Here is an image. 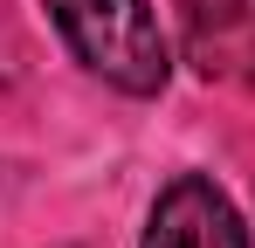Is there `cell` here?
<instances>
[{"instance_id":"2","label":"cell","mask_w":255,"mask_h":248,"mask_svg":"<svg viewBox=\"0 0 255 248\" xmlns=\"http://www.w3.org/2000/svg\"><path fill=\"white\" fill-rule=\"evenodd\" d=\"M138 248H249V228L207 172H179L172 186H159Z\"/></svg>"},{"instance_id":"3","label":"cell","mask_w":255,"mask_h":248,"mask_svg":"<svg viewBox=\"0 0 255 248\" xmlns=\"http://www.w3.org/2000/svg\"><path fill=\"white\" fill-rule=\"evenodd\" d=\"M186 55L207 83L255 90V0H186Z\"/></svg>"},{"instance_id":"1","label":"cell","mask_w":255,"mask_h":248,"mask_svg":"<svg viewBox=\"0 0 255 248\" xmlns=\"http://www.w3.org/2000/svg\"><path fill=\"white\" fill-rule=\"evenodd\" d=\"M48 21L76 48L90 76H104L125 97H159L172 76L166 28L145 0H48Z\"/></svg>"}]
</instances>
